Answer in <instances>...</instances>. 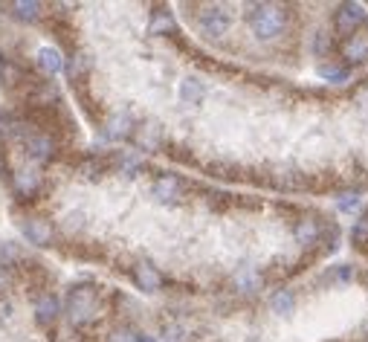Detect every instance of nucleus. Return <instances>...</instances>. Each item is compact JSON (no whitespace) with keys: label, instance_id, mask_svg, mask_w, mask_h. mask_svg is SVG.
Listing matches in <instances>:
<instances>
[{"label":"nucleus","instance_id":"1a4fd4ad","mask_svg":"<svg viewBox=\"0 0 368 342\" xmlns=\"http://www.w3.org/2000/svg\"><path fill=\"white\" fill-rule=\"evenodd\" d=\"M131 279H134L137 290H142V293H157L163 287V275H159V270L151 262H137L131 270Z\"/></svg>","mask_w":368,"mask_h":342},{"label":"nucleus","instance_id":"c756f323","mask_svg":"<svg viewBox=\"0 0 368 342\" xmlns=\"http://www.w3.org/2000/svg\"><path fill=\"white\" fill-rule=\"evenodd\" d=\"M362 241H368V226H354V243H362Z\"/></svg>","mask_w":368,"mask_h":342},{"label":"nucleus","instance_id":"f3484780","mask_svg":"<svg viewBox=\"0 0 368 342\" xmlns=\"http://www.w3.org/2000/svg\"><path fill=\"white\" fill-rule=\"evenodd\" d=\"M174 29H177V21H174V15L168 9H157L151 15V24H148L151 35H171Z\"/></svg>","mask_w":368,"mask_h":342},{"label":"nucleus","instance_id":"4be33fe9","mask_svg":"<svg viewBox=\"0 0 368 342\" xmlns=\"http://www.w3.org/2000/svg\"><path fill=\"white\" fill-rule=\"evenodd\" d=\"M105 169H107V162L105 160H96V157H90V160H85L82 162V177H87V180H96V177H102L105 174Z\"/></svg>","mask_w":368,"mask_h":342},{"label":"nucleus","instance_id":"f03ea898","mask_svg":"<svg viewBox=\"0 0 368 342\" xmlns=\"http://www.w3.org/2000/svg\"><path fill=\"white\" fill-rule=\"evenodd\" d=\"M99 314V290L93 284H73L67 290V319L82 328V325H90Z\"/></svg>","mask_w":368,"mask_h":342},{"label":"nucleus","instance_id":"9d476101","mask_svg":"<svg viewBox=\"0 0 368 342\" xmlns=\"http://www.w3.org/2000/svg\"><path fill=\"white\" fill-rule=\"evenodd\" d=\"M58 314H61V302L53 296V293L38 296V302H35V322L41 325V328H50V325L58 319Z\"/></svg>","mask_w":368,"mask_h":342},{"label":"nucleus","instance_id":"393cba45","mask_svg":"<svg viewBox=\"0 0 368 342\" xmlns=\"http://www.w3.org/2000/svg\"><path fill=\"white\" fill-rule=\"evenodd\" d=\"M319 76L328 81H348V67H319Z\"/></svg>","mask_w":368,"mask_h":342},{"label":"nucleus","instance_id":"2f4dec72","mask_svg":"<svg viewBox=\"0 0 368 342\" xmlns=\"http://www.w3.org/2000/svg\"><path fill=\"white\" fill-rule=\"evenodd\" d=\"M357 102H360V110H362V113H365V117H368V90H365V93L360 96V99H357Z\"/></svg>","mask_w":368,"mask_h":342},{"label":"nucleus","instance_id":"a211bd4d","mask_svg":"<svg viewBox=\"0 0 368 342\" xmlns=\"http://www.w3.org/2000/svg\"><path fill=\"white\" fill-rule=\"evenodd\" d=\"M235 287L238 290H241V293H255V290H259L261 287V275L259 273H255V267H238V273H235Z\"/></svg>","mask_w":368,"mask_h":342},{"label":"nucleus","instance_id":"5701e85b","mask_svg":"<svg viewBox=\"0 0 368 342\" xmlns=\"http://www.w3.org/2000/svg\"><path fill=\"white\" fill-rule=\"evenodd\" d=\"M331 53V38H328V32H316V38H313V55L316 58H325Z\"/></svg>","mask_w":368,"mask_h":342},{"label":"nucleus","instance_id":"cd10ccee","mask_svg":"<svg viewBox=\"0 0 368 342\" xmlns=\"http://www.w3.org/2000/svg\"><path fill=\"white\" fill-rule=\"evenodd\" d=\"M12 316V302L6 296H0V322H6Z\"/></svg>","mask_w":368,"mask_h":342},{"label":"nucleus","instance_id":"6e6552de","mask_svg":"<svg viewBox=\"0 0 368 342\" xmlns=\"http://www.w3.org/2000/svg\"><path fill=\"white\" fill-rule=\"evenodd\" d=\"M154 198L159 200V203H166V206H171V203H177L180 198H183V191H186V183L180 180L177 174H159L157 180H154Z\"/></svg>","mask_w":368,"mask_h":342},{"label":"nucleus","instance_id":"0eeeda50","mask_svg":"<svg viewBox=\"0 0 368 342\" xmlns=\"http://www.w3.org/2000/svg\"><path fill=\"white\" fill-rule=\"evenodd\" d=\"M198 24H200V32H203V35H209V38H220L223 32L229 29L232 15H229L227 9H223V6H206V9H200Z\"/></svg>","mask_w":368,"mask_h":342},{"label":"nucleus","instance_id":"7c9ffc66","mask_svg":"<svg viewBox=\"0 0 368 342\" xmlns=\"http://www.w3.org/2000/svg\"><path fill=\"white\" fill-rule=\"evenodd\" d=\"M78 226H82V215L76 212V215H70V218H67V230H78Z\"/></svg>","mask_w":368,"mask_h":342},{"label":"nucleus","instance_id":"c85d7f7f","mask_svg":"<svg viewBox=\"0 0 368 342\" xmlns=\"http://www.w3.org/2000/svg\"><path fill=\"white\" fill-rule=\"evenodd\" d=\"M354 206H357V194H345V200H340V209L342 212H351Z\"/></svg>","mask_w":368,"mask_h":342},{"label":"nucleus","instance_id":"423d86ee","mask_svg":"<svg viewBox=\"0 0 368 342\" xmlns=\"http://www.w3.org/2000/svg\"><path fill=\"white\" fill-rule=\"evenodd\" d=\"M21 232H24V238L32 243V247H53V243H55V226H53V221L38 218V215L24 218L21 221Z\"/></svg>","mask_w":368,"mask_h":342},{"label":"nucleus","instance_id":"ddd939ff","mask_svg":"<svg viewBox=\"0 0 368 342\" xmlns=\"http://www.w3.org/2000/svg\"><path fill=\"white\" fill-rule=\"evenodd\" d=\"M134 137L142 151H157L159 145H163V128L157 122H146L142 128H134Z\"/></svg>","mask_w":368,"mask_h":342},{"label":"nucleus","instance_id":"4468645a","mask_svg":"<svg viewBox=\"0 0 368 342\" xmlns=\"http://www.w3.org/2000/svg\"><path fill=\"white\" fill-rule=\"evenodd\" d=\"M319 238H322V221L319 218H301L296 223V241L301 247H313Z\"/></svg>","mask_w":368,"mask_h":342},{"label":"nucleus","instance_id":"6ab92c4d","mask_svg":"<svg viewBox=\"0 0 368 342\" xmlns=\"http://www.w3.org/2000/svg\"><path fill=\"white\" fill-rule=\"evenodd\" d=\"M203 96H206V85H203V81H198V78H183L180 81V99L186 105H200Z\"/></svg>","mask_w":368,"mask_h":342},{"label":"nucleus","instance_id":"9b49d317","mask_svg":"<svg viewBox=\"0 0 368 342\" xmlns=\"http://www.w3.org/2000/svg\"><path fill=\"white\" fill-rule=\"evenodd\" d=\"M342 58L348 61V64H362V61H368V35H351V38H342Z\"/></svg>","mask_w":368,"mask_h":342},{"label":"nucleus","instance_id":"7ed1b4c3","mask_svg":"<svg viewBox=\"0 0 368 342\" xmlns=\"http://www.w3.org/2000/svg\"><path fill=\"white\" fill-rule=\"evenodd\" d=\"M32 128V125H29ZM24 151L29 160H35V162H50L55 157V137L53 134H46V131H26L24 134Z\"/></svg>","mask_w":368,"mask_h":342},{"label":"nucleus","instance_id":"2eb2a0df","mask_svg":"<svg viewBox=\"0 0 368 342\" xmlns=\"http://www.w3.org/2000/svg\"><path fill=\"white\" fill-rule=\"evenodd\" d=\"M105 134H107V139H128L134 134V119L128 117V113H114L105 125Z\"/></svg>","mask_w":368,"mask_h":342},{"label":"nucleus","instance_id":"bb28decb","mask_svg":"<svg viewBox=\"0 0 368 342\" xmlns=\"http://www.w3.org/2000/svg\"><path fill=\"white\" fill-rule=\"evenodd\" d=\"M12 282H15V270H9V267H0V296L12 287Z\"/></svg>","mask_w":368,"mask_h":342},{"label":"nucleus","instance_id":"dca6fc26","mask_svg":"<svg viewBox=\"0 0 368 342\" xmlns=\"http://www.w3.org/2000/svg\"><path fill=\"white\" fill-rule=\"evenodd\" d=\"M9 9H12L15 18L24 21V24H35V21H41V15H44V6L38 3V0H15Z\"/></svg>","mask_w":368,"mask_h":342},{"label":"nucleus","instance_id":"72a5a7b5","mask_svg":"<svg viewBox=\"0 0 368 342\" xmlns=\"http://www.w3.org/2000/svg\"><path fill=\"white\" fill-rule=\"evenodd\" d=\"M137 342H159V339H154V336H146V334H137Z\"/></svg>","mask_w":368,"mask_h":342},{"label":"nucleus","instance_id":"20e7f679","mask_svg":"<svg viewBox=\"0 0 368 342\" xmlns=\"http://www.w3.org/2000/svg\"><path fill=\"white\" fill-rule=\"evenodd\" d=\"M365 18H368L365 6H360V3H342L337 9V15H333V29H337V35L351 38V35H357V29L365 24Z\"/></svg>","mask_w":368,"mask_h":342},{"label":"nucleus","instance_id":"b1692460","mask_svg":"<svg viewBox=\"0 0 368 342\" xmlns=\"http://www.w3.org/2000/svg\"><path fill=\"white\" fill-rule=\"evenodd\" d=\"M163 336H166V342H186V331H183V325H177V322H168L163 328Z\"/></svg>","mask_w":368,"mask_h":342},{"label":"nucleus","instance_id":"412c9836","mask_svg":"<svg viewBox=\"0 0 368 342\" xmlns=\"http://www.w3.org/2000/svg\"><path fill=\"white\" fill-rule=\"evenodd\" d=\"M90 55L87 53H76V55H70V61H67V76H70V81H82L87 73H90Z\"/></svg>","mask_w":368,"mask_h":342},{"label":"nucleus","instance_id":"f8f14e48","mask_svg":"<svg viewBox=\"0 0 368 342\" xmlns=\"http://www.w3.org/2000/svg\"><path fill=\"white\" fill-rule=\"evenodd\" d=\"M35 64L44 76H55L64 70V55L55 50V46H38L35 53Z\"/></svg>","mask_w":368,"mask_h":342},{"label":"nucleus","instance_id":"f257e3e1","mask_svg":"<svg viewBox=\"0 0 368 342\" xmlns=\"http://www.w3.org/2000/svg\"><path fill=\"white\" fill-rule=\"evenodd\" d=\"M247 24L255 38L273 41L287 26V9L276 3H249L247 6Z\"/></svg>","mask_w":368,"mask_h":342},{"label":"nucleus","instance_id":"a878e982","mask_svg":"<svg viewBox=\"0 0 368 342\" xmlns=\"http://www.w3.org/2000/svg\"><path fill=\"white\" fill-rule=\"evenodd\" d=\"M107 342H137V331H131V328H116L114 334L107 336Z\"/></svg>","mask_w":368,"mask_h":342},{"label":"nucleus","instance_id":"473e14b6","mask_svg":"<svg viewBox=\"0 0 368 342\" xmlns=\"http://www.w3.org/2000/svg\"><path fill=\"white\" fill-rule=\"evenodd\" d=\"M6 64H9V58L3 55V50H0V78H3V70H6Z\"/></svg>","mask_w":368,"mask_h":342},{"label":"nucleus","instance_id":"39448f33","mask_svg":"<svg viewBox=\"0 0 368 342\" xmlns=\"http://www.w3.org/2000/svg\"><path fill=\"white\" fill-rule=\"evenodd\" d=\"M44 189V177L38 169H18L12 174V191L18 200H35Z\"/></svg>","mask_w":368,"mask_h":342},{"label":"nucleus","instance_id":"aec40b11","mask_svg":"<svg viewBox=\"0 0 368 342\" xmlns=\"http://www.w3.org/2000/svg\"><path fill=\"white\" fill-rule=\"evenodd\" d=\"M270 307H273L276 316H290L293 307H296V296L293 290H276L273 296H270Z\"/></svg>","mask_w":368,"mask_h":342}]
</instances>
